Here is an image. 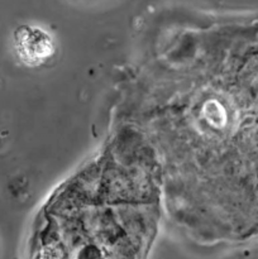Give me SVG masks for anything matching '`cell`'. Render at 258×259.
<instances>
[{
	"label": "cell",
	"instance_id": "obj_1",
	"mask_svg": "<svg viewBox=\"0 0 258 259\" xmlns=\"http://www.w3.org/2000/svg\"><path fill=\"white\" fill-rule=\"evenodd\" d=\"M15 43L20 58L27 65H42L55 52L52 38L40 28H19L15 33Z\"/></svg>",
	"mask_w": 258,
	"mask_h": 259
}]
</instances>
